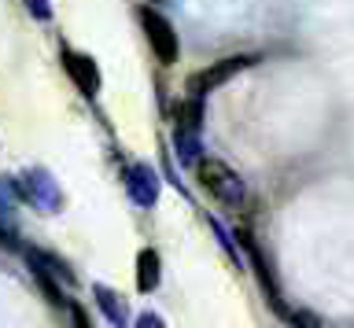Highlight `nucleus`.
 I'll use <instances>...</instances> for the list:
<instances>
[{"label":"nucleus","instance_id":"f257e3e1","mask_svg":"<svg viewBox=\"0 0 354 328\" xmlns=\"http://www.w3.org/2000/svg\"><path fill=\"white\" fill-rule=\"evenodd\" d=\"M199 181H203V189L214 195V200L221 203H229V206H240L243 203V181L232 173L225 162H218V159H203L199 162Z\"/></svg>","mask_w":354,"mask_h":328},{"label":"nucleus","instance_id":"f03ea898","mask_svg":"<svg viewBox=\"0 0 354 328\" xmlns=\"http://www.w3.org/2000/svg\"><path fill=\"white\" fill-rule=\"evenodd\" d=\"M251 63H254L251 56H225V59L210 63L207 70H199V74H192V78H188V96H199V100H203L207 93L221 89L229 78H236L240 70H248Z\"/></svg>","mask_w":354,"mask_h":328},{"label":"nucleus","instance_id":"7ed1b4c3","mask_svg":"<svg viewBox=\"0 0 354 328\" xmlns=\"http://www.w3.org/2000/svg\"><path fill=\"white\" fill-rule=\"evenodd\" d=\"M140 23H144L148 45H151L155 56H159L162 67L177 63V34H174V26L166 23V19H162L159 12H155V8H140Z\"/></svg>","mask_w":354,"mask_h":328},{"label":"nucleus","instance_id":"20e7f679","mask_svg":"<svg viewBox=\"0 0 354 328\" xmlns=\"http://www.w3.org/2000/svg\"><path fill=\"white\" fill-rule=\"evenodd\" d=\"M19 189H22V195H26L33 206H41V211H48V214L59 206V192H55L48 173H41V170H30L26 177L19 181Z\"/></svg>","mask_w":354,"mask_h":328},{"label":"nucleus","instance_id":"39448f33","mask_svg":"<svg viewBox=\"0 0 354 328\" xmlns=\"http://www.w3.org/2000/svg\"><path fill=\"white\" fill-rule=\"evenodd\" d=\"M63 67H66V74H71L74 85H77L85 96H93V93L100 89V70H96V63L88 59V56H77V52L63 48Z\"/></svg>","mask_w":354,"mask_h":328},{"label":"nucleus","instance_id":"423d86ee","mask_svg":"<svg viewBox=\"0 0 354 328\" xmlns=\"http://www.w3.org/2000/svg\"><path fill=\"white\" fill-rule=\"evenodd\" d=\"M126 184H129V195L137 203H144V206H151L155 200H159V173L155 170H148V166H133L129 173H126Z\"/></svg>","mask_w":354,"mask_h":328},{"label":"nucleus","instance_id":"0eeeda50","mask_svg":"<svg viewBox=\"0 0 354 328\" xmlns=\"http://www.w3.org/2000/svg\"><path fill=\"white\" fill-rule=\"evenodd\" d=\"M137 288L140 291H155L159 288V255L151 247H144L137 255Z\"/></svg>","mask_w":354,"mask_h":328},{"label":"nucleus","instance_id":"6e6552de","mask_svg":"<svg viewBox=\"0 0 354 328\" xmlns=\"http://www.w3.org/2000/svg\"><path fill=\"white\" fill-rule=\"evenodd\" d=\"M96 295H100V306L107 310L111 321H126V302H122V295H115L111 288H96Z\"/></svg>","mask_w":354,"mask_h":328},{"label":"nucleus","instance_id":"1a4fd4ad","mask_svg":"<svg viewBox=\"0 0 354 328\" xmlns=\"http://www.w3.org/2000/svg\"><path fill=\"white\" fill-rule=\"evenodd\" d=\"M33 273H37V284H41V291L48 295V302L52 306H66V295L59 291V284L52 280V273L48 269H33Z\"/></svg>","mask_w":354,"mask_h":328},{"label":"nucleus","instance_id":"9d476101","mask_svg":"<svg viewBox=\"0 0 354 328\" xmlns=\"http://www.w3.org/2000/svg\"><path fill=\"white\" fill-rule=\"evenodd\" d=\"M26 8L33 12V19H52V8H48V0H26Z\"/></svg>","mask_w":354,"mask_h":328}]
</instances>
